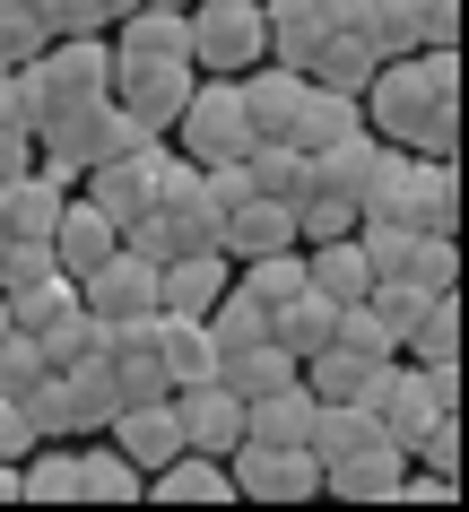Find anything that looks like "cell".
<instances>
[{
	"mask_svg": "<svg viewBox=\"0 0 469 512\" xmlns=\"http://www.w3.org/2000/svg\"><path fill=\"white\" fill-rule=\"evenodd\" d=\"M357 105H365L374 139H400L417 157H452L461 148V53L452 44H417L400 61H374Z\"/></svg>",
	"mask_w": 469,
	"mask_h": 512,
	"instance_id": "obj_1",
	"label": "cell"
},
{
	"mask_svg": "<svg viewBox=\"0 0 469 512\" xmlns=\"http://www.w3.org/2000/svg\"><path fill=\"white\" fill-rule=\"evenodd\" d=\"M18 70H27V87H35V131L61 122V113H79V105H96V96H113L105 35H44V53H27Z\"/></svg>",
	"mask_w": 469,
	"mask_h": 512,
	"instance_id": "obj_2",
	"label": "cell"
},
{
	"mask_svg": "<svg viewBox=\"0 0 469 512\" xmlns=\"http://www.w3.org/2000/svg\"><path fill=\"white\" fill-rule=\"evenodd\" d=\"M166 139H174V157H192V165L244 157V148H252V122H244V96H235V79H209V70H200Z\"/></svg>",
	"mask_w": 469,
	"mask_h": 512,
	"instance_id": "obj_3",
	"label": "cell"
},
{
	"mask_svg": "<svg viewBox=\"0 0 469 512\" xmlns=\"http://www.w3.org/2000/svg\"><path fill=\"white\" fill-rule=\"evenodd\" d=\"M192 18V70L235 79L252 61H270V27H261V0H183Z\"/></svg>",
	"mask_w": 469,
	"mask_h": 512,
	"instance_id": "obj_4",
	"label": "cell"
},
{
	"mask_svg": "<svg viewBox=\"0 0 469 512\" xmlns=\"http://www.w3.org/2000/svg\"><path fill=\"white\" fill-rule=\"evenodd\" d=\"M113 70H192V18L183 0H157V9H122L105 27Z\"/></svg>",
	"mask_w": 469,
	"mask_h": 512,
	"instance_id": "obj_5",
	"label": "cell"
},
{
	"mask_svg": "<svg viewBox=\"0 0 469 512\" xmlns=\"http://www.w3.org/2000/svg\"><path fill=\"white\" fill-rule=\"evenodd\" d=\"M226 478H235V495H252V504H304V495H322V460L304 452V443H235L226 452Z\"/></svg>",
	"mask_w": 469,
	"mask_h": 512,
	"instance_id": "obj_6",
	"label": "cell"
},
{
	"mask_svg": "<svg viewBox=\"0 0 469 512\" xmlns=\"http://www.w3.org/2000/svg\"><path fill=\"white\" fill-rule=\"evenodd\" d=\"M79 304L96 313V322H139V313H157V261L148 252H131V243H113L105 261L79 278Z\"/></svg>",
	"mask_w": 469,
	"mask_h": 512,
	"instance_id": "obj_7",
	"label": "cell"
},
{
	"mask_svg": "<svg viewBox=\"0 0 469 512\" xmlns=\"http://www.w3.org/2000/svg\"><path fill=\"white\" fill-rule=\"evenodd\" d=\"M157 174H166V139H139V148H122V157L87 165V174H79V191L113 217V226H131V217L148 209V200H157Z\"/></svg>",
	"mask_w": 469,
	"mask_h": 512,
	"instance_id": "obj_8",
	"label": "cell"
},
{
	"mask_svg": "<svg viewBox=\"0 0 469 512\" xmlns=\"http://www.w3.org/2000/svg\"><path fill=\"white\" fill-rule=\"evenodd\" d=\"M261 27H270V61L304 70L339 27H357V0H261Z\"/></svg>",
	"mask_w": 469,
	"mask_h": 512,
	"instance_id": "obj_9",
	"label": "cell"
},
{
	"mask_svg": "<svg viewBox=\"0 0 469 512\" xmlns=\"http://www.w3.org/2000/svg\"><path fill=\"white\" fill-rule=\"evenodd\" d=\"M174 426H183V452H218L226 460L235 443H244V400H235L218 374L183 382V391H174Z\"/></svg>",
	"mask_w": 469,
	"mask_h": 512,
	"instance_id": "obj_10",
	"label": "cell"
},
{
	"mask_svg": "<svg viewBox=\"0 0 469 512\" xmlns=\"http://www.w3.org/2000/svg\"><path fill=\"white\" fill-rule=\"evenodd\" d=\"M400 469H409V452H400L391 434H374V443H357V452L322 460V495H339V504H391Z\"/></svg>",
	"mask_w": 469,
	"mask_h": 512,
	"instance_id": "obj_11",
	"label": "cell"
},
{
	"mask_svg": "<svg viewBox=\"0 0 469 512\" xmlns=\"http://www.w3.org/2000/svg\"><path fill=\"white\" fill-rule=\"evenodd\" d=\"M226 278H235V261H226L218 243L174 252V261H157V313H209L226 296Z\"/></svg>",
	"mask_w": 469,
	"mask_h": 512,
	"instance_id": "obj_12",
	"label": "cell"
},
{
	"mask_svg": "<svg viewBox=\"0 0 469 512\" xmlns=\"http://www.w3.org/2000/svg\"><path fill=\"white\" fill-rule=\"evenodd\" d=\"M235 96H244L252 139H287V122H296V105H304V70H287V61H252V70H235Z\"/></svg>",
	"mask_w": 469,
	"mask_h": 512,
	"instance_id": "obj_13",
	"label": "cell"
},
{
	"mask_svg": "<svg viewBox=\"0 0 469 512\" xmlns=\"http://www.w3.org/2000/svg\"><path fill=\"white\" fill-rule=\"evenodd\" d=\"M200 70H113V105L131 113L148 139H166L174 131V113H183V96H192Z\"/></svg>",
	"mask_w": 469,
	"mask_h": 512,
	"instance_id": "obj_14",
	"label": "cell"
},
{
	"mask_svg": "<svg viewBox=\"0 0 469 512\" xmlns=\"http://www.w3.org/2000/svg\"><path fill=\"white\" fill-rule=\"evenodd\" d=\"M304 374V391H313V400H357V408H374V391H383V374H391V356H357V348H313L296 365Z\"/></svg>",
	"mask_w": 469,
	"mask_h": 512,
	"instance_id": "obj_15",
	"label": "cell"
},
{
	"mask_svg": "<svg viewBox=\"0 0 469 512\" xmlns=\"http://www.w3.org/2000/svg\"><path fill=\"white\" fill-rule=\"evenodd\" d=\"M278 243H296V209L287 200H235V209L218 217V252L226 261H261V252H278Z\"/></svg>",
	"mask_w": 469,
	"mask_h": 512,
	"instance_id": "obj_16",
	"label": "cell"
},
{
	"mask_svg": "<svg viewBox=\"0 0 469 512\" xmlns=\"http://www.w3.org/2000/svg\"><path fill=\"white\" fill-rule=\"evenodd\" d=\"M44 243H53V261H61L70 278H87V270L113 252V243H122V226H113V217L79 191V200H61V217H53V235H44Z\"/></svg>",
	"mask_w": 469,
	"mask_h": 512,
	"instance_id": "obj_17",
	"label": "cell"
},
{
	"mask_svg": "<svg viewBox=\"0 0 469 512\" xmlns=\"http://www.w3.org/2000/svg\"><path fill=\"white\" fill-rule=\"evenodd\" d=\"M139 495H148V504H235V478H226L218 452H174L166 469H148Z\"/></svg>",
	"mask_w": 469,
	"mask_h": 512,
	"instance_id": "obj_18",
	"label": "cell"
},
{
	"mask_svg": "<svg viewBox=\"0 0 469 512\" xmlns=\"http://www.w3.org/2000/svg\"><path fill=\"white\" fill-rule=\"evenodd\" d=\"M139 486H148V469L113 434H79V504H139Z\"/></svg>",
	"mask_w": 469,
	"mask_h": 512,
	"instance_id": "obj_19",
	"label": "cell"
},
{
	"mask_svg": "<svg viewBox=\"0 0 469 512\" xmlns=\"http://www.w3.org/2000/svg\"><path fill=\"white\" fill-rule=\"evenodd\" d=\"M157 365H166L174 391H183V382H209V374H218V339H209V322H200V313H157Z\"/></svg>",
	"mask_w": 469,
	"mask_h": 512,
	"instance_id": "obj_20",
	"label": "cell"
},
{
	"mask_svg": "<svg viewBox=\"0 0 469 512\" xmlns=\"http://www.w3.org/2000/svg\"><path fill=\"white\" fill-rule=\"evenodd\" d=\"M61 400H70V434H105V417L122 408V391H113V365L105 356H79V365H53Z\"/></svg>",
	"mask_w": 469,
	"mask_h": 512,
	"instance_id": "obj_21",
	"label": "cell"
},
{
	"mask_svg": "<svg viewBox=\"0 0 469 512\" xmlns=\"http://www.w3.org/2000/svg\"><path fill=\"white\" fill-rule=\"evenodd\" d=\"M348 131H365V105H357V96H339V87L304 79V105H296V122H287V139L313 157V148H331V139H348Z\"/></svg>",
	"mask_w": 469,
	"mask_h": 512,
	"instance_id": "obj_22",
	"label": "cell"
},
{
	"mask_svg": "<svg viewBox=\"0 0 469 512\" xmlns=\"http://www.w3.org/2000/svg\"><path fill=\"white\" fill-rule=\"evenodd\" d=\"M244 174H252L261 200H287V209L313 191V157H304L296 139H252V148H244Z\"/></svg>",
	"mask_w": 469,
	"mask_h": 512,
	"instance_id": "obj_23",
	"label": "cell"
},
{
	"mask_svg": "<svg viewBox=\"0 0 469 512\" xmlns=\"http://www.w3.org/2000/svg\"><path fill=\"white\" fill-rule=\"evenodd\" d=\"M244 434L252 443H304L313 434V391H304V374L261 391V400H244Z\"/></svg>",
	"mask_w": 469,
	"mask_h": 512,
	"instance_id": "obj_24",
	"label": "cell"
},
{
	"mask_svg": "<svg viewBox=\"0 0 469 512\" xmlns=\"http://www.w3.org/2000/svg\"><path fill=\"white\" fill-rule=\"evenodd\" d=\"M18 504H79V443H27Z\"/></svg>",
	"mask_w": 469,
	"mask_h": 512,
	"instance_id": "obj_25",
	"label": "cell"
},
{
	"mask_svg": "<svg viewBox=\"0 0 469 512\" xmlns=\"http://www.w3.org/2000/svg\"><path fill=\"white\" fill-rule=\"evenodd\" d=\"M61 200H70V191H61L53 174H35V165H27V174H9V183H0V226L44 243V235H53V217H61Z\"/></svg>",
	"mask_w": 469,
	"mask_h": 512,
	"instance_id": "obj_26",
	"label": "cell"
},
{
	"mask_svg": "<svg viewBox=\"0 0 469 512\" xmlns=\"http://www.w3.org/2000/svg\"><path fill=\"white\" fill-rule=\"evenodd\" d=\"M0 304H9V330L44 339L61 313H79V278H70V270H44V278H27V287H9Z\"/></svg>",
	"mask_w": 469,
	"mask_h": 512,
	"instance_id": "obj_27",
	"label": "cell"
},
{
	"mask_svg": "<svg viewBox=\"0 0 469 512\" xmlns=\"http://www.w3.org/2000/svg\"><path fill=\"white\" fill-rule=\"evenodd\" d=\"M331 330H339V304H331V296H313V287H296V296L270 313V339L296 356V365H304L313 348H331Z\"/></svg>",
	"mask_w": 469,
	"mask_h": 512,
	"instance_id": "obj_28",
	"label": "cell"
},
{
	"mask_svg": "<svg viewBox=\"0 0 469 512\" xmlns=\"http://www.w3.org/2000/svg\"><path fill=\"white\" fill-rule=\"evenodd\" d=\"M218 382L235 400H261L278 382H296V356L278 348V339H252V348H218Z\"/></svg>",
	"mask_w": 469,
	"mask_h": 512,
	"instance_id": "obj_29",
	"label": "cell"
},
{
	"mask_svg": "<svg viewBox=\"0 0 469 512\" xmlns=\"http://www.w3.org/2000/svg\"><path fill=\"white\" fill-rule=\"evenodd\" d=\"M409 226H417V235H461V174H452V157H426V165H417Z\"/></svg>",
	"mask_w": 469,
	"mask_h": 512,
	"instance_id": "obj_30",
	"label": "cell"
},
{
	"mask_svg": "<svg viewBox=\"0 0 469 512\" xmlns=\"http://www.w3.org/2000/svg\"><path fill=\"white\" fill-rule=\"evenodd\" d=\"M304 79H313V87H339V96H365V79H374V44H365L357 27H339L322 53L304 61Z\"/></svg>",
	"mask_w": 469,
	"mask_h": 512,
	"instance_id": "obj_31",
	"label": "cell"
},
{
	"mask_svg": "<svg viewBox=\"0 0 469 512\" xmlns=\"http://www.w3.org/2000/svg\"><path fill=\"white\" fill-rule=\"evenodd\" d=\"M235 287H244L252 304H287L304 287V243H278V252H261V261H235Z\"/></svg>",
	"mask_w": 469,
	"mask_h": 512,
	"instance_id": "obj_32",
	"label": "cell"
},
{
	"mask_svg": "<svg viewBox=\"0 0 469 512\" xmlns=\"http://www.w3.org/2000/svg\"><path fill=\"white\" fill-rule=\"evenodd\" d=\"M357 35L374 44V61L417 53V0H357Z\"/></svg>",
	"mask_w": 469,
	"mask_h": 512,
	"instance_id": "obj_33",
	"label": "cell"
},
{
	"mask_svg": "<svg viewBox=\"0 0 469 512\" xmlns=\"http://www.w3.org/2000/svg\"><path fill=\"white\" fill-rule=\"evenodd\" d=\"M200 322H209V339H218V348H252V339H270V304H252L244 287L226 278V296L209 304Z\"/></svg>",
	"mask_w": 469,
	"mask_h": 512,
	"instance_id": "obj_34",
	"label": "cell"
},
{
	"mask_svg": "<svg viewBox=\"0 0 469 512\" xmlns=\"http://www.w3.org/2000/svg\"><path fill=\"white\" fill-rule=\"evenodd\" d=\"M400 356H417V365L461 356V287H452V296H435L426 313H417V330H409V348H400Z\"/></svg>",
	"mask_w": 469,
	"mask_h": 512,
	"instance_id": "obj_35",
	"label": "cell"
},
{
	"mask_svg": "<svg viewBox=\"0 0 469 512\" xmlns=\"http://www.w3.org/2000/svg\"><path fill=\"white\" fill-rule=\"evenodd\" d=\"M105 339H113V330L79 304V313H61V322L35 339V348H44V365H79V356H105Z\"/></svg>",
	"mask_w": 469,
	"mask_h": 512,
	"instance_id": "obj_36",
	"label": "cell"
},
{
	"mask_svg": "<svg viewBox=\"0 0 469 512\" xmlns=\"http://www.w3.org/2000/svg\"><path fill=\"white\" fill-rule=\"evenodd\" d=\"M400 278H417L426 296H452V287H461V235H417V252H409Z\"/></svg>",
	"mask_w": 469,
	"mask_h": 512,
	"instance_id": "obj_37",
	"label": "cell"
},
{
	"mask_svg": "<svg viewBox=\"0 0 469 512\" xmlns=\"http://www.w3.org/2000/svg\"><path fill=\"white\" fill-rule=\"evenodd\" d=\"M365 304H374V313H383V330L391 339H400V348H409V330H417V313H426V287H417V278H374V287H365Z\"/></svg>",
	"mask_w": 469,
	"mask_h": 512,
	"instance_id": "obj_38",
	"label": "cell"
},
{
	"mask_svg": "<svg viewBox=\"0 0 469 512\" xmlns=\"http://www.w3.org/2000/svg\"><path fill=\"white\" fill-rule=\"evenodd\" d=\"M44 374H53V365H44V348H35L27 330H0V400H27Z\"/></svg>",
	"mask_w": 469,
	"mask_h": 512,
	"instance_id": "obj_39",
	"label": "cell"
},
{
	"mask_svg": "<svg viewBox=\"0 0 469 512\" xmlns=\"http://www.w3.org/2000/svg\"><path fill=\"white\" fill-rule=\"evenodd\" d=\"M331 339H339V348H357V356H400V339H391V330H383V313H374V304H339V330H331Z\"/></svg>",
	"mask_w": 469,
	"mask_h": 512,
	"instance_id": "obj_40",
	"label": "cell"
},
{
	"mask_svg": "<svg viewBox=\"0 0 469 512\" xmlns=\"http://www.w3.org/2000/svg\"><path fill=\"white\" fill-rule=\"evenodd\" d=\"M0 53L9 61L44 53V0H0Z\"/></svg>",
	"mask_w": 469,
	"mask_h": 512,
	"instance_id": "obj_41",
	"label": "cell"
},
{
	"mask_svg": "<svg viewBox=\"0 0 469 512\" xmlns=\"http://www.w3.org/2000/svg\"><path fill=\"white\" fill-rule=\"evenodd\" d=\"M113 9L105 0H44V35H105Z\"/></svg>",
	"mask_w": 469,
	"mask_h": 512,
	"instance_id": "obj_42",
	"label": "cell"
},
{
	"mask_svg": "<svg viewBox=\"0 0 469 512\" xmlns=\"http://www.w3.org/2000/svg\"><path fill=\"white\" fill-rule=\"evenodd\" d=\"M0 131H35V87H27V70H18V61L0 70Z\"/></svg>",
	"mask_w": 469,
	"mask_h": 512,
	"instance_id": "obj_43",
	"label": "cell"
},
{
	"mask_svg": "<svg viewBox=\"0 0 469 512\" xmlns=\"http://www.w3.org/2000/svg\"><path fill=\"white\" fill-rule=\"evenodd\" d=\"M417 44H461V0H417Z\"/></svg>",
	"mask_w": 469,
	"mask_h": 512,
	"instance_id": "obj_44",
	"label": "cell"
},
{
	"mask_svg": "<svg viewBox=\"0 0 469 512\" xmlns=\"http://www.w3.org/2000/svg\"><path fill=\"white\" fill-rule=\"evenodd\" d=\"M27 443H35L27 408H18V400H0V460H27Z\"/></svg>",
	"mask_w": 469,
	"mask_h": 512,
	"instance_id": "obj_45",
	"label": "cell"
},
{
	"mask_svg": "<svg viewBox=\"0 0 469 512\" xmlns=\"http://www.w3.org/2000/svg\"><path fill=\"white\" fill-rule=\"evenodd\" d=\"M27 165H35V131H0V183L27 174Z\"/></svg>",
	"mask_w": 469,
	"mask_h": 512,
	"instance_id": "obj_46",
	"label": "cell"
},
{
	"mask_svg": "<svg viewBox=\"0 0 469 512\" xmlns=\"http://www.w3.org/2000/svg\"><path fill=\"white\" fill-rule=\"evenodd\" d=\"M0 504H18V460H0Z\"/></svg>",
	"mask_w": 469,
	"mask_h": 512,
	"instance_id": "obj_47",
	"label": "cell"
},
{
	"mask_svg": "<svg viewBox=\"0 0 469 512\" xmlns=\"http://www.w3.org/2000/svg\"><path fill=\"white\" fill-rule=\"evenodd\" d=\"M105 9H113V18H122V9H157V0H105Z\"/></svg>",
	"mask_w": 469,
	"mask_h": 512,
	"instance_id": "obj_48",
	"label": "cell"
},
{
	"mask_svg": "<svg viewBox=\"0 0 469 512\" xmlns=\"http://www.w3.org/2000/svg\"><path fill=\"white\" fill-rule=\"evenodd\" d=\"M0 330H9V304H0Z\"/></svg>",
	"mask_w": 469,
	"mask_h": 512,
	"instance_id": "obj_49",
	"label": "cell"
},
{
	"mask_svg": "<svg viewBox=\"0 0 469 512\" xmlns=\"http://www.w3.org/2000/svg\"><path fill=\"white\" fill-rule=\"evenodd\" d=\"M0 70H9V53H0Z\"/></svg>",
	"mask_w": 469,
	"mask_h": 512,
	"instance_id": "obj_50",
	"label": "cell"
}]
</instances>
